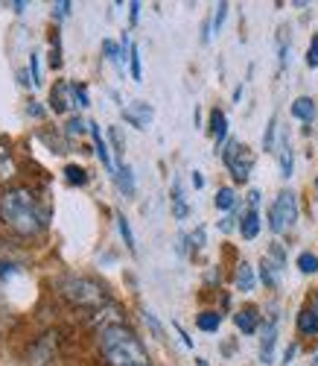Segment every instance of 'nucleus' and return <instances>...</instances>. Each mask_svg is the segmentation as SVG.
<instances>
[{
  "label": "nucleus",
  "mask_w": 318,
  "mask_h": 366,
  "mask_svg": "<svg viewBox=\"0 0 318 366\" xmlns=\"http://www.w3.org/2000/svg\"><path fill=\"white\" fill-rule=\"evenodd\" d=\"M0 220L18 234H39L47 226V214L29 188H12L0 197Z\"/></svg>",
  "instance_id": "nucleus-1"
},
{
  "label": "nucleus",
  "mask_w": 318,
  "mask_h": 366,
  "mask_svg": "<svg viewBox=\"0 0 318 366\" xmlns=\"http://www.w3.org/2000/svg\"><path fill=\"white\" fill-rule=\"evenodd\" d=\"M100 349L111 366H146L149 363L143 343L123 322H108L100 328Z\"/></svg>",
  "instance_id": "nucleus-2"
},
{
  "label": "nucleus",
  "mask_w": 318,
  "mask_h": 366,
  "mask_svg": "<svg viewBox=\"0 0 318 366\" xmlns=\"http://www.w3.org/2000/svg\"><path fill=\"white\" fill-rule=\"evenodd\" d=\"M61 293H65L73 305H79V308H97V305H103L108 299L106 290H103V285L91 282V279H82V276L65 279V285H61Z\"/></svg>",
  "instance_id": "nucleus-3"
},
{
  "label": "nucleus",
  "mask_w": 318,
  "mask_h": 366,
  "mask_svg": "<svg viewBox=\"0 0 318 366\" xmlns=\"http://www.w3.org/2000/svg\"><path fill=\"white\" fill-rule=\"evenodd\" d=\"M298 220V199L292 191H280L277 199L269 208V229L275 234H283L286 229H292Z\"/></svg>",
  "instance_id": "nucleus-4"
},
{
  "label": "nucleus",
  "mask_w": 318,
  "mask_h": 366,
  "mask_svg": "<svg viewBox=\"0 0 318 366\" xmlns=\"http://www.w3.org/2000/svg\"><path fill=\"white\" fill-rule=\"evenodd\" d=\"M222 162H225L228 173L234 176V182H248L251 176V167H254V156H251V149L231 141L225 149H222Z\"/></svg>",
  "instance_id": "nucleus-5"
},
{
  "label": "nucleus",
  "mask_w": 318,
  "mask_h": 366,
  "mask_svg": "<svg viewBox=\"0 0 318 366\" xmlns=\"http://www.w3.org/2000/svg\"><path fill=\"white\" fill-rule=\"evenodd\" d=\"M123 120L129 127H135V129H149L152 120H155V109L149 103H143V100H135L129 106H123Z\"/></svg>",
  "instance_id": "nucleus-6"
},
{
  "label": "nucleus",
  "mask_w": 318,
  "mask_h": 366,
  "mask_svg": "<svg viewBox=\"0 0 318 366\" xmlns=\"http://www.w3.org/2000/svg\"><path fill=\"white\" fill-rule=\"evenodd\" d=\"M275 346H277V322H266L263 325V337H260V360L272 363L275 360Z\"/></svg>",
  "instance_id": "nucleus-7"
},
{
  "label": "nucleus",
  "mask_w": 318,
  "mask_h": 366,
  "mask_svg": "<svg viewBox=\"0 0 318 366\" xmlns=\"http://www.w3.org/2000/svg\"><path fill=\"white\" fill-rule=\"evenodd\" d=\"M71 100H76L73 85H71V82H58V85L53 88V94H50L53 112H68V109H71Z\"/></svg>",
  "instance_id": "nucleus-8"
},
{
  "label": "nucleus",
  "mask_w": 318,
  "mask_h": 366,
  "mask_svg": "<svg viewBox=\"0 0 318 366\" xmlns=\"http://www.w3.org/2000/svg\"><path fill=\"white\" fill-rule=\"evenodd\" d=\"M88 127H91V138H93V147H97L100 162L106 164V170H108V173H117V167H114V162H111V152H108V144H106V138H103L100 127H97V124H88Z\"/></svg>",
  "instance_id": "nucleus-9"
},
{
  "label": "nucleus",
  "mask_w": 318,
  "mask_h": 366,
  "mask_svg": "<svg viewBox=\"0 0 318 366\" xmlns=\"http://www.w3.org/2000/svg\"><path fill=\"white\" fill-rule=\"evenodd\" d=\"M234 322H237V328L242 334H254L257 325H260V314H257V308H242V311L234 314Z\"/></svg>",
  "instance_id": "nucleus-10"
},
{
  "label": "nucleus",
  "mask_w": 318,
  "mask_h": 366,
  "mask_svg": "<svg viewBox=\"0 0 318 366\" xmlns=\"http://www.w3.org/2000/svg\"><path fill=\"white\" fill-rule=\"evenodd\" d=\"M210 135H213L216 147H222V141H225V135H228V117H225L222 109L210 112Z\"/></svg>",
  "instance_id": "nucleus-11"
},
{
  "label": "nucleus",
  "mask_w": 318,
  "mask_h": 366,
  "mask_svg": "<svg viewBox=\"0 0 318 366\" xmlns=\"http://www.w3.org/2000/svg\"><path fill=\"white\" fill-rule=\"evenodd\" d=\"M277 162H280V176L289 179L292 170H295V156H292V144L286 141V138H283L280 147H277Z\"/></svg>",
  "instance_id": "nucleus-12"
},
{
  "label": "nucleus",
  "mask_w": 318,
  "mask_h": 366,
  "mask_svg": "<svg viewBox=\"0 0 318 366\" xmlns=\"http://www.w3.org/2000/svg\"><path fill=\"white\" fill-rule=\"evenodd\" d=\"M240 232H242L245 240L257 237V232H260V214H257V208H248L245 211V217L240 220Z\"/></svg>",
  "instance_id": "nucleus-13"
},
{
  "label": "nucleus",
  "mask_w": 318,
  "mask_h": 366,
  "mask_svg": "<svg viewBox=\"0 0 318 366\" xmlns=\"http://www.w3.org/2000/svg\"><path fill=\"white\" fill-rule=\"evenodd\" d=\"M280 269H283V264H277L275 258H263L260 261V279H263V285H269V287H275L277 285V279H280Z\"/></svg>",
  "instance_id": "nucleus-14"
},
{
  "label": "nucleus",
  "mask_w": 318,
  "mask_h": 366,
  "mask_svg": "<svg viewBox=\"0 0 318 366\" xmlns=\"http://www.w3.org/2000/svg\"><path fill=\"white\" fill-rule=\"evenodd\" d=\"M254 285H257V279H254V267L248 261H242L240 269H237V290L240 293H251Z\"/></svg>",
  "instance_id": "nucleus-15"
},
{
  "label": "nucleus",
  "mask_w": 318,
  "mask_h": 366,
  "mask_svg": "<svg viewBox=\"0 0 318 366\" xmlns=\"http://www.w3.org/2000/svg\"><path fill=\"white\" fill-rule=\"evenodd\" d=\"M173 211H175L178 220H184L190 214V205H187V197H184V188H181L178 179L173 182Z\"/></svg>",
  "instance_id": "nucleus-16"
},
{
  "label": "nucleus",
  "mask_w": 318,
  "mask_h": 366,
  "mask_svg": "<svg viewBox=\"0 0 318 366\" xmlns=\"http://www.w3.org/2000/svg\"><path fill=\"white\" fill-rule=\"evenodd\" d=\"M292 117H298V120H304V124H309V120L315 117V100L298 97V100L292 103Z\"/></svg>",
  "instance_id": "nucleus-17"
},
{
  "label": "nucleus",
  "mask_w": 318,
  "mask_h": 366,
  "mask_svg": "<svg viewBox=\"0 0 318 366\" xmlns=\"http://www.w3.org/2000/svg\"><path fill=\"white\" fill-rule=\"evenodd\" d=\"M298 331L301 334H318V314H315V308H301V314H298Z\"/></svg>",
  "instance_id": "nucleus-18"
},
{
  "label": "nucleus",
  "mask_w": 318,
  "mask_h": 366,
  "mask_svg": "<svg viewBox=\"0 0 318 366\" xmlns=\"http://www.w3.org/2000/svg\"><path fill=\"white\" fill-rule=\"evenodd\" d=\"M114 176H117L120 191H123L125 197H132V194H135V176H132V167H129V164H120Z\"/></svg>",
  "instance_id": "nucleus-19"
},
{
  "label": "nucleus",
  "mask_w": 318,
  "mask_h": 366,
  "mask_svg": "<svg viewBox=\"0 0 318 366\" xmlns=\"http://www.w3.org/2000/svg\"><path fill=\"white\" fill-rule=\"evenodd\" d=\"M15 173V162H12V152H9V147L0 141V182L4 179H9Z\"/></svg>",
  "instance_id": "nucleus-20"
},
{
  "label": "nucleus",
  "mask_w": 318,
  "mask_h": 366,
  "mask_svg": "<svg viewBox=\"0 0 318 366\" xmlns=\"http://www.w3.org/2000/svg\"><path fill=\"white\" fill-rule=\"evenodd\" d=\"M234 202H237V194H234V188H219V191H216V199H213V205H216L219 211H231V208H234Z\"/></svg>",
  "instance_id": "nucleus-21"
},
{
  "label": "nucleus",
  "mask_w": 318,
  "mask_h": 366,
  "mask_svg": "<svg viewBox=\"0 0 318 366\" xmlns=\"http://www.w3.org/2000/svg\"><path fill=\"white\" fill-rule=\"evenodd\" d=\"M298 269L304 272V276H312V272H318V255L315 252H301L298 255Z\"/></svg>",
  "instance_id": "nucleus-22"
},
{
  "label": "nucleus",
  "mask_w": 318,
  "mask_h": 366,
  "mask_svg": "<svg viewBox=\"0 0 318 366\" xmlns=\"http://www.w3.org/2000/svg\"><path fill=\"white\" fill-rule=\"evenodd\" d=\"M117 229H120V234H123V243L129 247V252H135V249H138V247H135V234H132L129 220H125L123 214H117Z\"/></svg>",
  "instance_id": "nucleus-23"
},
{
  "label": "nucleus",
  "mask_w": 318,
  "mask_h": 366,
  "mask_svg": "<svg viewBox=\"0 0 318 366\" xmlns=\"http://www.w3.org/2000/svg\"><path fill=\"white\" fill-rule=\"evenodd\" d=\"M219 322H222V317H219L216 311H205V314H199V317H196V325H199L202 331H216V328H219Z\"/></svg>",
  "instance_id": "nucleus-24"
},
{
  "label": "nucleus",
  "mask_w": 318,
  "mask_h": 366,
  "mask_svg": "<svg viewBox=\"0 0 318 366\" xmlns=\"http://www.w3.org/2000/svg\"><path fill=\"white\" fill-rule=\"evenodd\" d=\"M65 179L71 182V185H88V173L82 167H76V164H68L65 167Z\"/></svg>",
  "instance_id": "nucleus-25"
},
{
  "label": "nucleus",
  "mask_w": 318,
  "mask_h": 366,
  "mask_svg": "<svg viewBox=\"0 0 318 366\" xmlns=\"http://www.w3.org/2000/svg\"><path fill=\"white\" fill-rule=\"evenodd\" d=\"M129 65H132V79L140 82L143 79V71H140V50H138V44L129 47Z\"/></svg>",
  "instance_id": "nucleus-26"
},
{
  "label": "nucleus",
  "mask_w": 318,
  "mask_h": 366,
  "mask_svg": "<svg viewBox=\"0 0 318 366\" xmlns=\"http://www.w3.org/2000/svg\"><path fill=\"white\" fill-rule=\"evenodd\" d=\"M275 135H277V114L269 117V127H266V135H263V149L266 152L275 149Z\"/></svg>",
  "instance_id": "nucleus-27"
},
{
  "label": "nucleus",
  "mask_w": 318,
  "mask_h": 366,
  "mask_svg": "<svg viewBox=\"0 0 318 366\" xmlns=\"http://www.w3.org/2000/svg\"><path fill=\"white\" fill-rule=\"evenodd\" d=\"M225 18H228V4H216L213 21H210V36H213V33H219L222 24H225Z\"/></svg>",
  "instance_id": "nucleus-28"
},
{
  "label": "nucleus",
  "mask_w": 318,
  "mask_h": 366,
  "mask_svg": "<svg viewBox=\"0 0 318 366\" xmlns=\"http://www.w3.org/2000/svg\"><path fill=\"white\" fill-rule=\"evenodd\" d=\"M143 320H146V325L152 328V334H155V337H158V340H164V328H161V322H158V317H155L149 308L143 311Z\"/></svg>",
  "instance_id": "nucleus-29"
},
{
  "label": "nucleus",
  "mask_w": 318,
  "mask_h": 366,
  "mask_svg": "<svg viewBox=\"0 0 318 366\" xmlns=\"http://www.w3.org/2000/svg\"><path fill=\"white\" fill-rule=\"evenodd\" d=\"M307 68H318V33L312 36L309 50H307Z\"/></svg>",
  "instance_id": "nucleus-30"
},
{
  "label": "nucleus",
  "mask_w": 318,
  "mask_h": 366,
  "mask_svg": "<svg viewBox=\"0 0 318 366\" xmlns=\"http://www.w3.org/2000/svg\"><path fill=\"white\" fill-rule=\"evenodd\" d=\"M82 132H85L82 117H71V120H68V135H82Z\"/></svg>",
  "instance_id": "nucleus-31"
},
{
  "label": "nucleus",
  "mask_w": 318,
  "mask_h": 366,
  "mask_svg": "<svg viewBox=\"0 0 318 366\" xmlns=\"http://www.w3.org/2000/svg\"><path fill=\"white\" fill-rule=\"evenodd\" d=\"M53 15L56 18H68L71 15V4H68V0H58V4L53 6Z\"/></svg>",
  "instance_id": "nucleus-32"
},
{
  "label": "nucleus",
  "mask_w": 318,
  "mask_h": 366,
  "mask_svg": "<svg viewBox=\"0 0 318 366\" xmlns=\"http://www.w3.org/2000/svg\"><path fill=\"white\" fill-rule=\"evenodd\" d=\"M58 53H61V41H58V33H56V36H53V59H50L53 68L61 65V56H58Z\"/></svg>",
  "instance_id": "nucleus-33"
},
{
  "label": "nucleus",
  "mask_w": 318,
  "mask_h": 366,
  "mask_svg": "<svg viewBox=\"0 0 318 366\" xmlns=\"http://www.w3.org/2000/svg\"><path fill=\"white\" fill-rule=\"evenodd\" d=\"M190 240H193V243H190L193 249H202L205 247V229H196L193 234H190Z\"/></svg>",
  "instance_id": "nucleus-34"
},
{
  "label": "nucleus",
  "mask_w": 318,
  "mask_h": 366,
  "mask_svg": "<svg viewBox=\"0 0 318 366\" xmlns=\"http://www.w3.org/2000/svg\"><path fill=\"white\" fill-rule=\"evenodd\" d=\"M111 141H114V152H117V156H123V147H125V141H123V135H120L117 129H111Z\"/></svg>",
  "instance_id": "nucleus-35"
},
{
  "label": "nucleus",
  "mask_w": 318,
  "mask_h": 366,
  "mask_svg": "<svg viewBox=\"0 0 318 366\" xmlns=\"http://www.w3.org/2000/svg\"><path fill=\"white\" fill-rule=\"evenodd\" d=\"M73 94H76L79 106H91V103H88V91H85V85H73Z\"/></svg>",
  "instance_id": "nucleus-36"
},
{
  "label": "nucleus",
  "mask_w": 318,
  "mask_h": 366,
  "mask_svg": "<svg viewBox=\"0 0 318 366\" xmlns=\"http://www.w3.org/2000/svg\"><path fill=\"white\" fill-rule=\"evenodd\" d=\"M295 355H298V346H289V349H286V355H283V363H292Z\"/></svg>",
  "instance_id": "nucleus-37"
},
{
  "label": "nucleus",
  "mask_w": 318,
  "mask_h": 366,
  "mask_svg": "<svg viewBox=\"0 0 318 366\" xmlns=\"http://www.w3.org/2000/svg\"><path fill=\"white\" fill-rule=\"evenodd\" d=\"M193 185H196V188H205V176H202L199 170H193Z\"/></svg>",
  "instance_id": "nucleus-38"
},
{
  "label": "nucleus",
  "mask_w": 318,
  "mask_h": 366,
  "mask_svg": "<svg viewBox=\"0 0 318 366\" xmlns=\"http://www.w3.org/2000/svg\"><path fill=\"white\" fill-rule=\"evenodd\" d=\"M219 229H222V232H231V229H234V217H225V220L219 223Z\"/></svg>",
  "instance_id": "nucleus-39"
},
{
  "label": "nucleus",
  "mask_w": 318,
  "mask_h": 366,
  "mask_svg": "<svg viewBox=\"0 0 318 366\" xmlns=\"http://www.w3.org/2000/svg\"><path fill=\"white\" fill-rule=\"evenodd\" d=\"M196 366H207V360H205V357H199V360H196Z\"/></svg>",
  "instance_id": "nucleus-40"
},
{
  "label": "nucleus",
  "mask_w": 318,
  "mask_h": 366,
  "mask_svg": "<svg viewBox=\"0 0 318 366\" xmlns=\"http://www.w3.org/2000/svg\"><path fill=\"white\" fill-rule=\"evenodd\" d=\"M312 308H315V314H318V296H315V302H312Z\"/></svg>",
  "instance_id": "nucleus-41"
},
{
  "label": "nucleus",
  "mask_w": 318,
  "mask_h": 366,
  "mask_svg": "<svg viewBox=\"0 0 318 366\" xmlns=\"http://www.w3.org/2000/svg\"><path fill=\"white\" fill-rule=\"evenodd\" d=\"M312 366H318V352H315V357H312Z\"/></svg>",
  "instance_id": "nucleus-42"
},
{
  "label": "nucleus",
  "mask_w": 318,
  "mask_h": 366,
  "mask_svg": "<svg viewBox=\"0 0 318 366\" xmlns=\"http://www.w3.org/2000/svg\"><path fill=\"white\" fill-rule=\"evenodd\" d=\"M315 188H318V179H315Z\"/></svg>",
  "instance_id": "nucleus-43"
}]
</instances>
